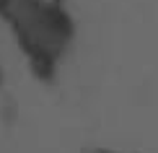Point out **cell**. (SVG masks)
<instances>
[{"label":"cell","instance_id":"cell-3","mask_svg":"<svg viewBox=\"0 0 158 153\" xmlns=\"http://www.w3.org/2000/svg\"><path fill=\"white\" fill-rule=\"evenodd\" d=\"M94 153H117V151H109V148H98V151H94Z\"/></svg>","mask_w":158,"mask_h":153},{"label":"cell","instance_id":"cell-1","mask_svg":"<svg viewBox=\"0 0 158 153\" xmlns=\"http://www.w3.org/2000/svg\"><path fill=\"white\" fill-rule=\"evenodd\" d=\"M0 13L10 21L21 47L36 68H52L73 36V21L62 5L36 0H0Z\"/></svg>","mask_w":158,"mask_h":153},{"label":"cell","instance_id":"cell-2","mask_svg":"<svg viewBox=\"0 0 158 153\" xmlns=\"http://www.w3.org/2000/svg\"><path fill=\"white\" fill-rule=\"evenodd\" d=\"M36 3H44V5H62V0H36Z\"/></svg>","mask_w":158,"mask_h":153},{"label":"cell","instance_id":"cell-4","mask_svg":"<svg viewBox=\"0 0 158 153\" xmlns=\"http://www.w3.org/2000/svg\"><path fill=\"white\" fill-rule=\"evenodd\" d=\"M0 83H3V70H0Z\"/></svg>","mask_w":158,"mask_h":153}]
</instances>
